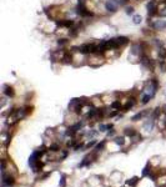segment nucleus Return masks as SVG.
<instances>
[{
    "label": "nucleus",
    "mask_w": 166,
    "mask_h": 187,
    "mask_svg": "<svg viewBox=\"0 0 166 187\" xmlns=\"http://www.w3.org/2000/svg\"><path fill=\"white\" fill-rule=\"evenodd\" d=\"M97 45L95 44H84L79 47V51L82 54H90V53H96Z\"/></svg>",
    "instance_id": "f257e3e1"
},
{
    "label": "nucleus",
    "mask_w": 166,
    "mask_h": 187,
    "mask_svg": "<svg viewBox=\"0 0 166 187\" xmlns=\"http://www.w3.org/2000/svg\"><path fill=\"white\" fill-rule=\"evenodd\" d=\"M118 6H119V4H118L116 0H107L105 4V8L109 13H116Z\"/></svg>",
    "instance_id": "f03ea898"
},
{
    "label": "nucleus",
    "mask_w": 166,
    "mask_h": 187,
    "mask_svg": "<svg viewBox=\"0 0 166 187\" xmlns=\"http://www.w3.org/2000/svg\"><path fill=\"white\" fill-rule=\"evenodd\" d=\"M147 13H149V16H154L157 14V5L154 0H151L147 4Z\"/></svg>",
    "instance_id": "7ed1b4c3"
},
{
    "label": "nucleus",
    "mask_w": 166,
    "mask_h": 187,
    "mask_svg": "<svg viewBox=\"0 0 166 187\" xmlns=\"http://www.w3.org/2000/svg\"><path fill=\"white\" fill-rule=\"evenodd\" d=\"M61 60H62L65 64H70V62L73 61V55H71L70 53H64V54H62V58H61Z\"/></svg>",
    "instance_id": "20e7f679"
},
{
    "label": "nucleus",
    "mask_w": 166,
    "mask_h": 187,
    "mask_svg": "<svg viewBox=\"0 0 166 187\" xmlns=\"http://www.w3.org/2000/svg\"><path fill=\"white\" fill-rule=\"evenodd\" d=\"M58 25L65 26V28H70V26L74 25V21L73 20H62V21H58Z\"/></svg>",
    "instance_id": "39448f33"
},
{
    "label": "nucleus",
    "mask_w": 166,
    "mask_h": 187,
    "mask_svg": "<svg viewBox=\"0 0 166 187\" xmlns=\"http://www.w3.org/2000/svg\"><path fill=\"white\" fill-rule=\"evenodd\" d=\"M147 114H150V111H141L139 114H136L135 116H132V121H137V120H141L144 116H146Z\"/></svg>",
    "instance_id": "423d86ee"
},
{
    "label": "nucleus",
    "mask_w": 166,
    "mask_h": 187,
    "mask_svg": "<svg viewBox=\"0 0 166 187\" xmlns=\"http://www.w3.org/2000/svg\"><path fill=\"white\" fill-rule=\"evenodd\" d=\"M140 53H141V45H140V44H134L132 47H131V54L137 55V54H140Z\"/></svg>",
    "instance_id": "0eeeda50"
},
{
    "label": "nucleus",
    "mask_w": 166,
    "mask_h": 187,
    "mask_svg": "<svg viewBox=\"0 0 166 187\" xmlns=\"http://www.w3.org/2000/svg\"><path fill=\"white\" fill-rule=\"evenodd\" d=\"M144 127L147 130V131H151V130L154 129V118H152V117H151V118H147V121L145 122Z\"/></svg>",
    "instance_id": "6e6552de"
},
{
    "label": "nucleus",
    "mask_w": 166,
    "mask_h": 187,
    "mask_svg": "<svg viewBox=\"0 0 166 187\" xmlns=\"http://www.w3.org/2000/svg\"><path fill=\"white\" fill-rule=\"evenodd\" d=\"M4 94L8 96V97H13L14 96V89L13 87H10V86H4Z\"/></svg>",
    "instance_id": "1a4fd4ad"
},
{
    "label": "nucleus",
    "mask_w": 166,
    "mask_h": 187,
    "mask_svg": "<svg viewBox=\"0 0 166 187\" xmlns=\"http://www.w3.org/2000/svg\"><path fill=\"white\" fill-rule=\"evenodd\" d=\"M116 40H118V43H119L120 46H124V45L129 44V39L126 36H119V38H116Z\"/></svg>",
    "instance_id": "9d476101"
},
{
    "label": "nucleus",
    "mask_w": 166,
    "mask_h": 187,
    "mask_svg": "<svg viewBox=\"0 0 166 187\" xmlns=\"http://www.w3.org/2000/svg\"><path fill=\"white\" fill-rule=\"evenodd\" d=\"M159 58L161 59V60H164L166 59V47H159Z\"/></svg>",
    "instance_id": "9b49d317"
},
{
    "label": "nucleus",
    "mask_w": 166,
    "mask_h": 187,
    "mask_svg": "<svg viewBox=\"0 0 166 187\" xmlns=\"http://www.w3.org/2000/svg\"><path fill=\"white\" fill-rule=\"evenodd\" d=\"M161 110H162V109H160V107H157V109H155V110H154V112L151 114V117H152L154 120H155V118H157V117L160 116V114L162 112Z\"/></svg>",
    "instance_id": "f8f14e48"
},
{
    "label": "nucleus",
    "mask_w": 166,
    "mask_h": 187,
    "mask_svg": "<svg viewBox=\"0 0 166 187\" xmlns=\"http://www.w3.org/2000/svg\"><path fill=\"white\" fill-rule=\"evenodd\" d=\"M91 163V160H90V156H86V157L82 160V162L79 165V167H84V166H88Z\"/></svg>",
    "instance_id": "ddd939ff"
},
{
    "label": "nucleus",
    "mask_w": 166,
    "mask_h": 187,
    "mask_svg": "<svg viewBox=\"0 0 166 187\" xmlns=\"http://www.w3.org/2000/svg\"><path fill=\"white\" fill-rule=\"evenodd\" d=\"M125 135H127V136H135L136 135L135 129H132V127H127V129H125Z\"/></svg>",
    "instance_id": "4468645a"
},
{
    "label": "nucleus",
    "mask_w": 166,
    "mask_h": 187,
    "mask_svg": "<svg viewBox=\"0 0 166 187\" xmlns=\"http://www.w3.org/2000/svg\"><path fill=\"white\" fill-rule=\"evenodd\" d=\"M137 182H139V178H137V177H132L131 180L126 181V183H127L129 186H131V187H134V186L136 185V183H137Z\"/></svg>",
    "instance_id": "2eb2a0df"
},
{
    "label": "nucleus",
    "mask_w": 166,
    "mask_h": 187,
    "mask_svg": "<svg viewBox=\"0 0 166 187\" xmlns=\"http://www.w3.org/2000/svg\"><path fill=\"white\" fill-rule=\"evenodd\" d=\"M49 150H50V151H53V152H56V151H59V150H60V146H59L58 144H53V145H50Z\"/></svg>",
    "instance_id": "dca6fc26"
},
{
    "label": "nucleus",
    "mask_w": 166,
    "mask_h": 187,
    "mask_svg": "<svg viewBox=\"0 0 166 187\" xmlns=\"http://www.w3.org/2000/svg\"><path fill=\"white\" fill-rule=\"evenodd\" d=\"M150 99H152L150 95H147V94H144V96H142V99H141V102L145 105V104H147V102L150 101Z\"/></svg>",
    "instance_id": "f3484780"
},
{
    "label": "nucleus",
    "mask_w": 166,
    "mask_h": 187,
    "mask_svg": "<svg viewBox=\"0 0 166 187\" xmlns=\"http://www.w3.org/2000/svg\"><path fill=\"white\" fill-rule=\"evenodd\" d=\"M141 21H142V18L140 15H134V18H132V23L134 24H140Z\"/></svg>",
    "instance_id": "a211bd4d"
},
{
    "label": "nucleus",
    "mask_w": 166,
    "mask_h": 187,
    "mask_svg": "<svg viewBox=\"0 0 166 187\" xmlns=\"http://www.w3.org/2000/svg\"><path fill=\"white\" fill-rule=\"evenodd\" d=\"M134 104H135V101H134V100L131 101V102H130V101H129V102H127V104H126V105H125V106H124V111H127V110H129V109H131V107H132V106H134Z\"/></svg>",
    "instance_id": "6ab92c4d"
},
{
    "label": "nucleus",
    "mask_w": 166,
    "mask_h": 187,
    "mask_svg": "<svg viewBox=\"0 0 166 187\" xmlns=\"http://www.w3.org/2000/svg\"><path fill=\"white\" fill-rule=\"evenodd\" d=\"M115 144L122 146V145L125 144V139H124V137H116V139H115Z\"/></svg>",
    "instance_id": "aec40b11"
},
{
    "label": "nucleus",
    "mask_w": 166,
    "mask_h": 187,
    "mask_svg": "<svg viewBox=\"0 0 166 187\" xmlns=\"http://www.w3.org/2000/svg\"><path fill=\"white\" fill-rule=\"evenodd\" d=\"M105 141H103V142H101V144H99L97 145V146H96V147H95V151H96V152H99V151H101V150H103V148H104V146H105Z\"/></svg>",
    "instance_id": "412c9836"
},
{
    "label": "nucleus",
    "mask_w": 166,
    "mask_h": 187,
    "mask_svg": "<svg viewBox=\"0 0 166 187\" xmlns=\"http://www.w3.org/2000/svg\"><path fill=\"white\" fill-rule=\"evenodd\" d=\"M111 107H112V109H120L121 107L120 101H114V102L111 104Z\"/></svg>",
    "instance_id": "4be33fe9"
},
{
    "label": "nucleus",
    "mask_w": 166,
    "mask_h": 187,
    "mask_svg": "<svg viewBox=\"0 0 166 187\" xmlns=\"http://www.w3.org/2000/svg\"><path fill=\"white\" fill-rule=\"evenodd\" d=\"M126 14L127 15L134 14V8H132V6H127V8H126Z\"/></svg>",
    "instance_id": "5701e85b"
},
{
    "label": "nucleus",
    "mask_w": 166,
    "mask_h": 187,
    "mask_svg": "<svg viewBox=\"0 0 166 187\" xmlns=\"http://www.w3.org/2000/svg\"><path fill=\"white\" fill-rule=\"evenodd\" d=\"M106 129L109 130V125H104V124H101V125H100V127H99V130H100L101 132L106 131Z\"/></svg>",
    "instance_id": "b1692460"
},
{
    "label": "nucleus",
    "mask_w": 166,
    "mask_h": 187,
    "mask_svg": "<svg viewBox=\"0 0 166 187\" xmlns=\"http://www.w3.org/2000/svg\"><path fill=\"white\" fill-rule=\"evenodd\" d=\"M159 65H160V67H161V71H165V69H166V65H165V62H164V60H160V62H159Z\"/></svg>",
    "instance_id": "393cba45"
},
{
    "label": "nucleus",
    "mask_w": 166,
    "mask_h": 187,
    "mask_svg": "<svg viewBox=\"0 0 166 187\" xmlns=\"http://www.w3.org/2000/svg\"><path fill=\"white\" fill-rule=\"evenodd\" d=\"M58 44L61 45V46H62V45H66V44H68V40H66V39H59V40H58Z\"/></svg>",
    "instance_id": "a878e982"
},
{
    "label": "nucleus",
    "mask_w": 166,
    "mask_h": 187,
    "mask_svg": "<svg viewBox=\"0 0 166 187\" xmlns=\"http://www.w3.org/2000/svg\"><path fill=\"white\" fill-rule=\"evenodd\" d=\"M77 32H79V30L76 29V28H74V29H71V31H70V35H71V36H76Z\"/></svg>",
    "instance_id": "bb28decb"
},
{
    "label": "nucleus",
    "mask_w": 166,
    "mask_h": 187,
    "mask_svg": "<svg viewBox=\"0 0 166 187\" xmlns=\"http://www.w3.org/2000/svg\"><path fill=\"white\" fill-rule=\"evenodd\" d=\"M60 186L61 187H65V176H61V178H60Z\"/></svg>",
    "instance_id": "cd10ccee"
},
{
    "label": "nucleus",
    "mask_w": 166,
    "mask_h": 187,
    "mask_svg": "<svg viewBox=\"0 0 166 187\" xmlns=\"http://www.w3.org/2000/svg\"><path fill=\"white\" fill-rule=\"evenodd\" d=\"M149 171H150V170H149V165H147V166H146V167L144 168V171H142V175H144V176H146V175L149 173Z\"/></svg>",
    "instance_id": "c85d7f7f"
},
{
    "label": "nucleus",
    "mask_w": 166,
    "mask_h": 187,
    "mask_svg": "<svg viewBox=\"0 0 166 187\" xmlns=\"http://www.w3.org/2000/svg\"><path fill=\"white\" fill-rule=\"evenodd\" d=\"M155 44H156V45H157V46H159V47H160V46H162V45H164V44H162V41H159V39H155Z\"/></svg>",
    "instance_id": "c756f323"
},
{
    "label": "nucleus",
    "mask_w": 166,
    "mask_h": 187,
    "mask_svg": "<svg viewBox=\"0 0 166 187\" xmlns=\"http://www.w3.org/2000/svg\"><path fill=\"white\" fill-rule=\"evenodd\" d=\"M95 144H96V141H91V142H89V144L86 145V147H85V148H89V147H91V146H94Z\"/></svg>",
    "instance_id": "7c9ffc66"
},
{
    "label": "nucleus",
    "mask_w": 166,
    "mask_h": 187,
    "mask_svg": "<svg viewBox=\"0 0 166 187\" xmlns=\"http://www.w3.org/2000/svg\"><path fill=\"white\" fill-rule=\"evenodd\" d=\"M161 109H162V112H164V114H166V105H164Z\"/></svg>",
    "instance_id": "2f4dec72"
},
{
    "label": "nucleus",
    "mask_w": 166,
    "mask_h": 187,
    "mask_svg": "<svg viewBox=\"0 0 166 187\" xmlns=\"http://www.w3.org/2000/svg\"><path fill=\"white\" fill-rule=\"evenodd\" d=\"M137 1H140V0H137Z\"/></svg>",
    "instance_id": "473e14b6"
}]
</instances>
